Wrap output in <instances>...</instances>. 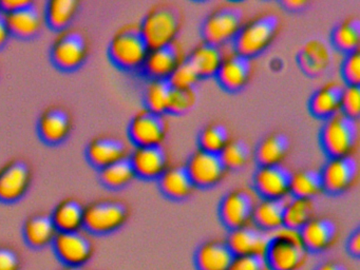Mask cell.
<instances>
[{
  "label": "cell",
  "instance_id": "obj_15",
  "mask_svg": "<svg viewBox=\"0 0 360 270\" xmlns=\"http://www.w3.org/2000/svg\"><path fill=\"white\" fill-rule=\"evenodd\" d=\"M185 59L184 48L178 40H174L166 46L150 49L139 73L147 80H167Z\"/></svg>",
  "mask_w": 360,
  "mask_h": 270
},
{
  "label": "cell",
  "instance_id": "obj_8",
  "mask_svg": "<svg viewBox=\"0 0 360 270\" xmlns=\"http://www.w3.org/2000/svg\"><path fill=\"white\" fill-rule=\"evenodd\" d=\"M319 141L328 158L354 155L359 143V122L339 112L324 120Z\"/></svg>",
  "mask_w": 360,
  "mask_h": 270
},
{
  "label": "cell",
  "instance_id": "obj_18",
  "mask_svg": "<svg viewBox=\"0 0 360 270\" xmlns=\"http://www.w3.org/2000/svg\"><path fill=\"white\" fill-rule=\"evenodd\" d=\"M132 148L123 137L113 134H100L92 137L86 146L85 155L88 162L100 169L129 158Z\"/></svg>",
  "mask_w": 360,
  "mask_h": 270
},
{
  "label": "cell",
  "instance_id": "obj_11",
  "mask_svg": "<svg viewBox=\"0 0 360 270\" xmlns=\"http://www.w3.org/2000/svg\"><path fill=\"white\" fill-rule=\"evenodd\" d=\"M169 122L165 114L142 109L136 112L128 124V139L134 147L162 146L167 137Z\"/></svg>",
  "mask_w": 360,
  "mask_h": 270
},
{
  "label": "cell",
  "instance_id": "obj_51",
  "mask_svg": "<svg viewBox=\"0 0 360 270\" xmlns=\"http://www.w3.org/2000/svg\"><path fill=\"white\" fill-rule=\"evenodd\" d=\"M283 8H285L288 11H300L304 8L305 6L309 4V2L305 0H286V1L280 2Z\"/></svg>",
  "mask_w": 360,
  "mask_h": 270
},
{
  "label": "cell",
  "instance_id": "obj_41",
  "mask_svg": "<svg viewBox=\"0 0 360 270\" xmlns=\"http://www.w3.org/2000/svg\"><path fill=\"white\" fill-rule=\"evenodd\" d=\"M197 101L198 95L195 89H186V90L172 89L167 113L174 114V115L187 113L195 107Z\"/></svg>",
  "mask_w": 360,
  "mask_h": 270
},
{
  "label": "cell",
  "instance_id": "obj_3",
  "mask_svg": "<svg viewBox=\"0 0 360 270\" xmlns=\"http://www.w3.org/2000/svg\"><path fill=\"white\" fill-rule=\"evenodd\" d=\"M148 44L141 33L139 23H127L117 30L108 44L111 63L125 72H140L147 54Z\"/></svg>",
  "mask_w": 360,
  "mask_h": 270
},
{
  "label": "cell",
  "instance_id": "obj_21",
  "mask_svg": "<svg viewBox=\"0 0 360 270\" xmlns=\"http://www.w3.org/2000/svg\"><path fill=\"white\" fill-rule=\"evenodd\" d=\"M128 158L136 176L146 181H158L170 166L169 154L163 145L134 147Z\"/></svg>",
  "mask_w": 360,
  "mask_h": 270
},
{
  "label": "cell",
  "instance_id": "obj_22",
  "mask_svg": "<svg viewBox=\"0 0 360 270\" xmlns=\"http://www.w3.org/2000/svg\"><path fill=\"white\" fill-rule=\"evenodd\" d=\"M4 16L11 36H15L20 39H32L37 37L46 25L44 6L33 0L28 6L4 14Z\"/></svg>",
  "mask_w": 360,
  "mask_h": 270
},
{
  "label": "cell",
  "instance_id": "obj_49",
  "mask_svg": "<svg viewBox=\"0 0 360 270\" xmlns=\"http://www.w3.org/2000/svg\"><path fill=\"white\" fill-rule=\"evenodd\" d=\"M11 34L8 29L7 22H6L5 16L3 13H0V50L5 48L6 44L9 41Z\"/></svg>",
  "mask_w": 360,
  "mask_h": 270
},
{
  "label": "cell",
  "instance_id": "obj_30",
  "mask_svg": "<svg viewBox=\"0 0 360 270\" xmlns=\"http://www.w3.org/2000/svg\"><path fill=\"white\" fill-rule=\"evenodd\" d=\"M85 205L75 198H66L58 202L50 213L58 232H73L84 229Z\"/></svg>",
  "mask_w": 360,
  "mask_h": 270
},
{
  "label": "cell",
  "instance_id": "obj_35",
  "mask_svg": "<svg viewBox=\"0 0 360 270\" xmlns=\"http://www.w3.org/2000/svg\"><path fill=\"white\" fill-rule=\"evenodd\" d=\"M323 192L319 170L299 169L290 175V195L292 198L314 200Z\"/></svg>",
  "mask_w": 360,
  "mask_h": 270
},
{
  "label": "cell",
  "instance_id": "obj_31",
  "mask_svg": "<svg viewBox=\"0 0 360 270\" xmlns=\"http://www.w3.org/2000/svg\"><path fill=\"white\" fill-rule=\"evenodd\" d=\"M285 200L259 198L252 212V225L269 234L283 226Z\"/></svg>",
  "mask_w": 360,
  "mask_h": 270
},
{
  "label": "cell",
  "instance_id": "obj_13",
  "mask_svg": "<svg viewBox=\"0 0 360 270\" xmlns=\"http://www.w3.org/2000/svg\"><path fill=\"white\" fill-rule=\"evenodd\" d=\"M319 172L323 192L330 195H341L357 183L359 165L355 155L330 158Z\"/></svg>",
  "mask_w": 360,
  "mask_h": 270
},
{
  "label": "cell",
  "instance_id": "obj_29",
  "mask_svg": "<svg viewBox=\"0 0 360 270\" xmlns=\"http://www.w3.org/2000/svg\"><path fill=\"white\" fill-rule=\"evenodd\" d=\"M224 46L200 42L193 49L186 60L193 65L200 78L214 77L225 57Z\"/></svg>",
  "mask_w": 360,
  "mask_h": 270
},
{
  "label": "cell",
  "instance_id": "obj_10",
  "mask_svg": "<svg viewBox=\"0 0 360 270\" xmlns=\"http://www.w3.org/2000/svg\"><path fill=\"white\" fill-rule=\"evenodd\" d=\"M56 259L67 267H84L94 255L92 236L82 229L73 232H58L51 245Z\"/></svg>",
  "mask_w": 360,
  "mask_h": 270
},
{
  "label": "cell",
  "instance_id": "obj_4",
  "mask_svg": "<svg viewBox=\"0 0 360 270\" xmlns=\"http://www.w3.org/2000/svg\"><path fill=\"white\" fill-rule=\"evenodd\" d=\"M245 21V8L241 4L223 2L212 8L202 22V39L214 46H226L233 41Z\"/></svg>",
  "mask_w": 360,
  "mask_h": 270
},
{
  "label": "cell",
  "instance_id": "obj_2",
  "mask_svg": "<svg viewBox=\"0 0 360 270\" xmlns=\"http://www.w3.org/2000/svg\"><path fill=\"white\" fill-rule=\"evenodd\" d=\"M183 21L184 14L178 4L160 2L147 11L139 27L149 49H155L176 40Z\"/></svg>",
  "mask_w": 360,
  "mask_h": 270
},
{
  "label": "cell",
  "instance_id": "obj_40",
  "mask_svg": "<svg viewBox=\"0 0 360 270\" xmlns=\"http://www.w3.org/2000/svg\"><path fill=\"white\" fill-rule=\"evenodd\" d=\"M219 155L227 170H241L250 162L252 149L245 139H231Z\"/></svg>",
  "mask_w": 360,
  "mask_h": 270
},
{
  "label": "cell",
  "instance_id": "obj_36",
  "mask_svg": "<svg viewBox=\"0 0 360 270\" xmlns=\"http://www.w3.org/2000/svg\"><path fill=\"white\" fill-rule=\"evenodd\" d=\"M98 171L101 184L109 190L123 189L136 177L128 158L112 162Z\"/></svg>",
  "mask_w": 360,
  "mask_h": 270
},
{
  "label": "cell",
  "instance_id": "obj_52",
  "mask_svg": "<svg viewBox=\"0 0 360 270\" xmlns=\"http://www.w3.org/2000/svg\"><path fill=\"white\" fill-rule=\"evenodd\" d=\"M62 270H84L83 267H67V266H64Z\"/></svg>",
  "mask_w": 360,
  "mask_h": 270
},
{
  "label": "cell",
  "instance_id": "obj_19",
  "mask_svg": "<svg viewBox=\"0 0 360 270\" xmlns=\"http://www.w3.org/2000/svg\"><path fill=\"white\" fill-rule=\"evenodd\" d=\"M254 70L252 59L231 51L225 54L214 77L221 88L229 93H237L250 84Z\"/></svg>",
  "mask_w": 360,
  "mask_h": 270
},
{
  "label": "cell",
  "instance_id": "obj_20",
  "mask_svg": "<svg viewBox=\"0 0 360 270\" xmlns=\"http://www.w3.org/2000/svg\"><path fill=\"white\" fill-rule=\"evenodd\" d=\"M299 232L307 252L315 255L330 250L339 236L338 226L332 219L317 215L305 224Z\"/></svg>",
  "mask_w": 360,
  "mask_h": 270
},
{
  "label": "cell",
  "instance_id": "obj_44",
  "mask_svg": "<svg viewBox=\"0 0 360 270\" xmlns=\"http://www.w3.org/2000/svg\"><path fill=\"white\" fill-rule=\"evenodd\" d=\"M341 77L345 84H360V53L359 50L345 56L340 67Z\"/></svg>",
  "mask_w": 360,
  "mask_h": 270
},
{
  "label": "cell",
  "instance_id": "obj_12",
  "mask_svg": "<svg viewBox=\"0 0 360 270\" xmlns=\"http://www.w3.org/2000/svg\"><path fill=\"white\" fill-rule=\"evenodd\" d=\"M33 169L22 158L7 160L0 167V202L14 204L20 202L30 189Z\"/></svg>",
  "mask_w": 360,
  "mask_h": 270
},
{
  "label": "cell",
  "instance_id": "obj_42",
  "mask_svg": "<svg viewBox=\"0 0 360 270\" xmlns=\"http://www.w3.org/2000/svg\"><path fill=\"white\" fill-rule=\"evenodd\" d=\"M200 76L198 75L193 65L185 59L169 76L167 82L172 89L178 90H186V89H195V84L200 82Z\"/></svg>",
  "mask_w": 360,
  "mask_h": 270
},
{
  "label": "cell",
  "instance_id": "obj_23",
  "mask_svg": "<svg viewBox=\"0 0 360 270\" xmlns=\"http://www.w3.org/2000/svg\"><path fill=\"white\" fill-rule=\"evenodd\" d=\"M227 246L235 257L256 255L264 257L269 243V234L252 225L231 230L227 234Z\"/></svg>",
  "mask_w": 360,
  "mask_h": 270
},
{
  "label": "cell",
  "instance_id": "obj_46",
  "mask_svg": "<svg viewBox=\"0 0 360 270\" xmlns=\"http://www.w3.org/2000/svg\"><path fill=\"white\" fill-rule=\"evenodd\" d=\"M229 270H269L264 257L242 255L233 257Z\"/></svg>",
  "mask_w": 360,
  "mask_h": 270
},
{
  "label": "cell",
  "instance_id": "obj_1",
  "mask_svg": "<svg viewBox=\"0 0 360 270\" xmlns=\"http://www.w3.org/2000/svg\"><path fill=\"white\" fill-rule=\"evenodd\" d=\"M281 25L280 15L271 11L248 19L231 42L233 52L250 59L259 56L273 44Z\"/></svg>",
  "mask_w": 360,
  "mask_h": 270
},
{
  "label": "cell",
  "instance_id": "obj_47",
  "mask_svg": "<svg viewBox=\"0 0 360 270\" xmlns=\"http://www.w3.org/2000/svg\"><path fill=\"white\" fill-rule=\"evenodd\" d=\"M347 251L351 257L359 259L360 257V230L359 228L352 232L347 238Z\"/></svg>",
  "mask_w": 360,
  "mask_h": 270
},
{
  "label": "cell",
  "instance_id": "obj_6",
  "mask_svg": "<svg viewBox=\"0 0 360 270\" xmlns=\"http://www.w3.org/2000/svg\"><path fill=\"white\" fill-rule=\"evenodd\" d=\"M307 255L299 230L281 226L269 233L264 255L269 270H299L307 262Z\"/></svg>",
  "mask_w": 360,
  "mask_h": 270
},
{
  "label": "cell",
  "instance_id": "obj_16",
  "mask_svg": "<svg viewBox=\"0 0 360 270\" xmlns=\"http://www.w3.org/2000/svg\"><path fill=\"white\" fill-rule=\"evenodd\" d=\"M184 166L195 187L201 189L216 187L229 172L219 154L201 149L193 152Z\"/></svg>",
  "mask_w": 360,
  "mask_h": 270
},
{
  "label": "cell",
  "instance_id": "obj_45",
  "mask_svg": "<svg viewBox=\"0 0 360 270\" xmlns=\"http://www.w3.org/2000/svg\"><path fill=\"white\" fill-rule=\"evenodd\" d=\"M22 269V257L14 247L0 245V270Z\"/></svg>",
  "mask_w": 360,
  "mask_h": 270
},
{
  "label": "cell",
  "instance_id": "obj_9",
  "mask_svg": "<svg viewBox=\"0 0 360 270\" xmlns=\"http://www.w3.org/2000/svg\"><path fill=\"white\" fill-rule=\"evenodd\" d=\"M258 200L250 188L239 187L227 192L219 204L221 223L229 231L252 225V212Z\"/></svg>",
  "mask_w": 360,
  "mask_h": 270
},
{
  "label": "cell",
  "instance_id": "obj_26",
  "mask_svg": "<svg viewBox=\"0 0 360 270\" xmlns=\"http://www.w3.org/2000/svg\"><path fill=\"white\" fill-rule=\"evenodd\" d=\"M50 213L37 212L27 217L22 225V238L32 249H43L51 246L58 234Z\"/></svg>",
  "mask_w": 360,
  "mask_h": 270
},
{
  "label": "cell",
  "instance_id": "obj_24",
  "mask_svg": "<svg viewBox=\"0 0 360 270\" xmlns=\"http://www.w3.org/2000/svg\"><path fill=\"white\" fill-rule=\"evenodd\" d=\"M160 191L168 200L182 202L193 195L195 187L184 165H172L158 179Z\"/></svg>",
  "mask_w": 360,
  "mask_h": 270
},
{
  "label": "cell",
  "instance_id": "obj_39",
  "mask_svg": "<svg viewBox=\"0 0 360 270\" xmlns=\"http://www.w3.org/2000/svg\"><path fill=\"white\" fill-rule=\"evenodd\" d=\"M231 139V130L224 122H212L200 131L198 143L203 151L220 154Z\"/></svg>",
  "mask_w": 360,
  "mask_h": 270
},
{
  "label": "cell",
  "instance_id": "obj_53",
  "mask_svg": "<svg viewBox=\"0 0 360 270\" xmlns=\"http://www.w3.org/2000/svg\"><path fill=\"white\" fill-rule=\"evenodd\" d=\"M0 13H1V10H0Z\"/></svg>",
  "mask_w": 360,
  "mask_h": 270
},
{
  "label": "cell",
  "instance_id": "obj_33",
  "mask_svg": "<svg viewBox=\"0 0 360 270\" xmlns=\"http://www.w3.org/2000/svg\"><path fill=\"white\" fill-rule=\"evenodd\" d=\"M298 61L301 69L307 75H319L330 65V50L323 41L309 40L299 52Z\"/></svg>",
  "mask_w": 360,
  "mask_h": 270
},
{
  "label": "cell",
  "instance_id": "obj_32",
  "mask_svg": "<svg viewBox=\"0 0 360 270\" xmlns=\"http://www.w3.org/2000/svg\"><path fill=\"white\" fill-rule=\"evenodd\" d=\"M79 8L77 0H48L44 6L46 25L56 32L63 31L72 25Z\"/></svg>",
  "mask_w": 360,
  "mask_h": 270
},
{
  "label": "cell",
  "instance_id": "obj_43",
  "mask_svg": "<svg viewBox=\"0 0 360 270\" xmlns=\"http://www.w3.org/2000/svg\"><path fill=\"white\" fill-rule=\"evenodd\" d=\"M340 113L353 120H359L360 86L345 84L341 93Z\"/></svg>",
  "mask_w": 360,
  "mask_h": 270
},
{
  "label": "cell",
  "instance_id": "obj_14",
  "mask_svg": "<svg viewBox=\"0 0 360 270\" xmlns=\"http://www.w3.org/2000/svg\"><path fill=\"white\" fill-rule=\"evenodd\" d=\"M73 124L75 120L70 110L62 103H52L37 118V134L47 145H60L70 136Z\"/></svg>",
  "mask_w": 360,
  "mask_h": 270
},
{
  "label": "cell",
  "instance_id": "obj_7",
  "mask_svg": "<svg viewBox=\"0 0 360 270\" xmlns=\"http://www.w3.org/2000/svg\"><path fill=\"white\" fill-rule=\"evenodd\" d=\"M130 217L129 205L117 198H103L85 206L84 230L90 236H108L123 228Z\"/></svg>",
  "mask_w": 360,
  "mask_h": 270
},
{
  "label": "cell",
  "instance_id": "obj_25",
  "mask_svg": "<svg viewBox=\"0 0 360 270\" xmlns=\"http://www.w3.org/2000/svg\"><path fill=\"white\" fill-rule=\"evenodd\" d=\"M233 257L225 240L214 238L198 247L193 261L197 270H229Z\"/></svg>",
  "mask_w": 360,
  "mask_h": 270
},
{
  "label": "cell",
  "instance_id": "obj_27",
  "mask_svg": "<svg viewBox=\"0 0 360 270\" xmlns=\"http://www.w3.org/2000/svg\"><path fill=\"white\" fill-rule=\"evenodd\" d=\"M343 86L341 82L330 80L318 88L309 101L311 115L326 120L339 113Z\"/></svg>",
  "mask_w": 360,
  "mask_h": 270
},
{
  "label": "cell",
  "instance_id": "obj_50",
  "mask_svg": "<svg viewBox=\"0 0 360 270\" xmlns=\"http://www.w3.org/2000/svg\"><path fill=\"white\" fill-rule=\"evenodd\" d=\"M314 270H347V268L340 262L328 259V261H323L318 264Z\"/></svg>",
  "mask_w": 360,
  "mask_h": 270
},
{
  "label": "cell",
  "instance_id": "obj_48",
  "mask_svg": "<svg viewBox=\"0 0 360 270\" xmlns=\"http://www.w3.org/2000/svg\"><path fill=\"white\" fill-rule=\"evenodd\" d=\"M32 0H0V10L3 14L14 12L28 6Z\"/></svg>",
  "mask_w": 360,
  "mask_h": 270
},
{
  "label": "cell",
  "instance_id": "obj_5",
  "mask_svg": "<svg viewBox=\"0 0 360 270\" xmlns=\"http://www.w3.org/2000/svg\"><path fill=\"white\" fill-rule=\"evenodd\" d=\"M91 41L85 29L71 27L56 32L50 46V59L60 71L79 69L89 57Z\"/></svg>",
  "mask_w": 360,
  "mask_h": 270
},
{
  "label": "cell",
  "instance_id": "obj_34",
  "mask_svg": "<svg viewBox=\"0 0 360 270\" xmlns=\"http://www.w3.org/2000/svg\"><path fill=\"white\" fill-rule=\"evenodd\" d=\"M330 42L335 50L347 55L359 50L360 20L357 16L343 19L333 29Z\"/></svg>",
  "mask_w": 360,
  "mask_h": 270
},
{
  "label": "cell",
  "instance_id": "obj_38",
  "mask_svg": "<svg viewBox=\"0 0 360 270\" xmlns=\"http://www.w3.org/2000/svg\"><path fill=\"white\" fill-rule=\"evenodd\" d=\"M172 91V88L167 80H147L143 89L144 109L153 113H167Z\"/></svg>",
  "mask_w": 360,
  "mask_h": 270
},
{
  "label": "cell",
  "instance_id": "obj_37",
  "mask_svg": "<svg viewBox=\"0 0 360 270\" xmlns=\"http://www.w3.org/2000/svg\"><path fill=\"white\" fill-rule=\"evenodd\" d=\"M316 217L314 200L292 198L285 200L283 212V226L300 230L305 224Z\"/></svg>",
  "mask_w": 360,
  "mask_h": 270
},
{
  "label": "cell",
  "instance_id": "obj_28",
  "mask_svg": "<svg viewBox=\"0 0 360 270\" xmlns=\"http://www.w3.org/2000/svg\"><path fill=\"white\" fill-rule=\"evenodd\" d=\"M290 137L285 133L276 131L265 135L254 152V158L259 166L281 165L290 153Z\"/></svg>",
  "mask_w": 360,
  "mask_h": 270
},
{
  "label": "cell",
  "instance_id": "obj_17",
  "mask_svg": "<svg viewBox=\"0 0 360 270\" xmlns=\"http://www.w3.org/2000/svg\"><path fill=\"white\" fill-rule=\"evenodd\" d=\"M290 172L281 165L259 166L252 176V188L259 198L288 200L290 195Z\"/></svg>",
  "mask_w": 360,
  "mask_h": 270
}]
</instances>
